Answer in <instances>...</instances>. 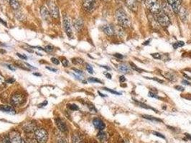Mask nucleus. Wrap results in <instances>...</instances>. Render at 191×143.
Returning a JSON list of instances; mask_svg holds the SVG:
<instances>
[{
  "instance_id": "nucleus-22",
  "label": "nucleus",
  "mask_w": 191,
  "mask_h": 143,
  "mask_svg": "<svg viewBox=\"0 0 191 143\" xmlns=\"http://www.w3.org/2000/svg\"><path fill=\"white\" fill-rule=\"evenodd\" d=\"M72 143H83L81 136L78 134H73L72 136Z\"/></svg>"
},
{
  "instance_id": "nucleus-32",
  "label": "nucleus",
  "mask_w": 191,
  "mask_h": 143,
  "mask_svg": "<svg viewBox=\"0 0 191 143\" xmlns=\"http://www.w3.org/2000/svg\"><path fill=\"white\" fill-rule=\"evenodd\" d=\"M0 143H10L9 137H6V136L4 137L1 140V141H0Z\"/></svg>"
},
{
  "instance_id": "nucleus-57",
  "label": "nucleus",
  "mask_w": 191,
  "mask_h": 143,
  "mask_svg": "<svg viewBox=\"0 0 191 143\" xmlns=\"http://www.w3.org/2000/svg\"><path fill=\"white\" fill-rule=\"evenodd\" d=\"M183 75H184V77H185V78H187V79H191V77L188 76V75H185V74H183Z\"/></svg>"
},
{
  "instance_id": "nucleus-60",
  "label": "nucleus",
  "mask_w": 191,
  "mask_h": 143,
  "mask_svg": "<svg viewBox=\"0 0 191 143\" xmlns=\"http://www.w3.org/2000/svg\"><path fill=\"white\" fill-rule=\"evenodd\" d=\"M99 94H100V96H101V97H106V95H104V94H101V92H99Z\"/></svg>"
},
{
  "instance_id": "nucleus-30",
  "label": "nucleus",
  "mask_w": 191,
  "mask_h": 143,
  "mask_svg": "<svg viewBox=\"0 0 191 143\" xmlns=\"http://www.w3.org/2000/svg\"><path fill=\"white\" fill-rule=\"evenodd\" d=\"M103 89H104V90H106V91L112 93V94H117V95H121V93L118 92H117V91H114V90H113V89H109V88H106V87L103 88Z\"/></svg>"
},
{
  "instance_id": "nucleus-11",
  "label": "nucleus",
  "mask_w": 191,
  "mask_h": 143,
  "mask_svg": "<svg viewBox=\"0 0 191 143\" xmlns=\"http://www.w3.org/2000/svg\"><path fill=\"white\" fill-rule=\"evenodd\" d=\"M56 122L57 127H58L59 130L62 132V133H66L68 131V127L66 124L65 123V122L63 120H62L60 118H58V119L55 120Z\"/></svg>"
},
{
  "instance_id": "nucleus-3",
  "label": "nucleus",
  "mask_w": 191,
  "mask_h": 143,
  "mask_svg": "<svg viewBox=\"0 0 191 143\" xmlns=\"http://www.w3.org/2000/svg\"><path fill=\"white\" fill-rule=\"evenodd\" d=\"M35 138L39 143H46L48 140V132L44 129H37L35 130Z\"/></svg>"
},
{
  "instance_id": "nucleus-8",
  "label": "nucleus",
  "mask_w": 191,
  "mask_h": 143,
  "mask_svg": "<svg viewBox=\"0 0 191 143\" xmlns=\"http://www.w3.org/2000/svg\"><path fill=\"white\" fill-rule=\"evenodd\" d=\"M10 102L13 105L19 106L24 102V97L21 94H15L11 97Z\"/></svg>"
},
{
  "instance_id": "nucleus-52",
  "label": "nucleus",
  "mask_w": 191,
  "mask_h": 143,
  "mask_svg": "<svg viewBox=\"0 0 191 143\" xmlns=\"http://www.w3.org/2000/svg\"><path fill=\"white\" fill-rule=\"evenodd\" d=\"M47 69H48V70H49L50 71H52V72H56L57 71H58V70H56V69H53V68H50V67H46Z\"/></svg>"
},
{
  "instance_id": "nucleus-13",
  "label": "nucleus",
  "mask_w": 191,
  "mask_h": 143,
  "mask_svg": "<svg viewBox=\"0 0 191 143\" xmlns=\"http://www.w3.org/2000/svg\"><path fill=\"white\" fill-rule=\"evenodd\" d=\"M93 124H94V127H95L96 128L99 130H101V131L105 128V124L103 123V122L101 120V119H98V118L94 119Z\"/></svg>"
},
{
  "instance_id": "nucleus-1",
  "label": "nucleus",
  "mask_w": 191,
  "mask_h": 143,
  "mask_svg": "<svg viewBox=\"0 0 191 143\" xmlns=\"http://www.w3.org/2000/svg\"><path fill=\"white\" fill-rule=\"evenodd\" d=\"M116 18L120 26L122 27H129L131 24V22H130L129 18L127 16V13L123 10L122 9H119L116 12Z\"/></svg>"
},
{
  "instance_id": "nucleus-44",
  "label": "nucleus",
  "mask_w": 191,
  "mask_h": 143,
  "mask_svg": "<svg viewBox=\"0 0 191 143\" xmlns=\"http://www.w3.org/2000/svg\"><path fill=\"white\" fill-rule=\"evenodd\" d=\"M72 70H73V71H75L77 74H78V75H83V72L81 71V70H77V69L76 68H72Z\"/></svg>"
},
{
  "instance_id": "nucleus-48",
  "label": "nucleus",
  "mask_w": 191,
  "mask_h": 143,
  "mask_svg": "<svg viewBox=\"0 0 191 143\" xmlns=\"http://www.w3.org/2000/svg\"><path fill=\"white\" fill-rule=\"evenodd\" d=\"M119 81L120 82H124L126 81V78L124 76H120L119 77Z\"/></svg>"
},
{
  "instance_id": "nucleus-21",
  "label": "nucleus",
  "mask_w": 191,
  "mask_h": 143,
  "mask_svg": "<svg viewBox=\"0 0 191 143\" xmlns=\"http://www.w3.org/2000/svg\"><path fill=\"white\" fill-rule=\"evenodd\" d=\"M9 1V3L10 5V6L12 7V8L15 10H17L20 8V5L18 0H8Z\"/></svg>"
},
{
  "instance_id": "nucleus-55",
  "label": "nucleus",
  "mask_w": 191,
  "mask_h": 143,
  "mask_svg": "<svg viewBox=\"0 0 191 143\" xmlns=\"http://www.w3.org/2000/svg\"><path fill=\"white\" fill-rule=\"evenodd\" d=\"M0 22H2V24H5V26H7V22H4L3 20H2V19H1V18H0Z\"/></svg>"
},
{
  "instance_id": "nucleus-36",
  "label": "nucleus",
  "mask_w": 191,
  "mask_h": 143,
  "mask_svg": "<svg viewBox=\"0 0 191 143\" xmlns=\"http://www.w3.org/2000/svg\"><path fill=\"white\" fill-rule=\"evenodd\" d=\"M151 55L152 56V57H154L155 59H157V60H160L161 59V55L159 53H153Z\"/></svg>"
},
{
  "instance_id": "nucleus-33",
  "label": "nucleus",
  "mask_w": 191,
  "mask_h": 143,
  "mask_svg": "<svg viewBox=\"0 0 191 143\" xmlns=\"http://www.w3.org/2000/svg\"><path fill=\"white\" fill-rule=\"evenodd\" d=\"M148 96L149 97H153V98H156V99H159V100H160V97H159L157 94H156L155 93H153V92H149V94H148Z\"/></svg>"
},
{
  "instance_id": "nucleus-6",
  "label": "nucleus",
  "mask_w": 191,
  "mask_h": 143,
  "mask_svg": "<svg viewBox=\"0 0 191 143\" xmlns=\"http://www.w3.org/2000/svg\"><path fill=\"white\" fill-rule=\"evenodd\" d=\"M167 2L170 5V8L175 13L178 14L181 8L182 0H167Z\"/></svg>"
},
{
  "instance_id": "nucleus-53",
  "label": "nucleus",
  "mask_w": 191,
  "mask_h": 143,
  "mask_svg": "<svg viewBox=\"0 0 191 143\" xmlns=\"http://www.w3.org/2000/svg\"><path fill=\"white\" fill-rule=\"evenodd\" d=\"M104 75H106V77L108 78V79H111V75L109 73H106H106H104Z\"/></svg>"
},
{
  "instance_id": "nucleus-27",
  "label": "nucleus",
  "mask_w": 191,
  "mask_h": 143,
  "mask_svg": "<svg viewBox=\"0 0 191 143\" xmlns=\"http://www.w3.org/2000/svg\"><path fill=\"white\" fill-rule=\"evenodd\" d=\"M185 45V43L182 41H179V42H177L173 44V47L174 49H178V47H182Z\"/></svg>"
},
{
  "instance_id": "nucleus-38",
  "label": "nucleus",
  "mask_w": 191,
  "mask_h": 143,
  "mask_svg": "<svg viewBox=\"0 0 191 143\" xmlns=\"http://www.w3.org/2000/svg\"><path fill=\"white\" fill-rule=\"evenodd\" d=\"M146 77L147 79H153V80H155V81H157V82H158L159 83H163V82H164V81H163L162 79H158V78H156V77H154V78H149V77Z\"/></svg>"
},
{
  "instance_id": "nucleus-45",
  "label": "nucleus",
  "mask_w": 191,
  "mask_h": 143,
  "mask_svg": "<svg viewBox=\"0 0 191 143\" xmlns=\"http://www.w3.org/2000/svg\"><path fill=\"white\" fill-rule=\"evenodd\" d=\"M113 56L115 57H117V58H119V59H122L123 57V55L122 54H119V53H116L115 54H113Z\"/></svg>"
},
{
  "instance_id": "nucleus-37",
  "label": "nucleus",
  "mask_w": 191,
  "mask_h": 143,
  "mask_svg": "<svg viewBox=\"0 0 191 143\" xmlns=\"http://www.w3.org/2000/svg\"><path fill=\"white\" fill-rule=\"evenodd\" d=\"M73 63H78V64H81V63L84 62V60H83L82 59H79V58L73 59Z\"/></svg>"
},
{
  "instance_id": "nucleus-61",
  "label": "nucleus",
  "mask_w": 191,
  "mask_h": 143,
  "mask_svg": "<svg viewBox=\"0 0 191 143\" xmlns=\"http://www.w3.org/2000/svg\"><path fill=\"white\" fill-rule=\"evenodd\" d=\"M103 1H108V0H103Z\"/></svg>"
},
{
  "instance_id": "nucleus-34",
  "label": "nucleus",
  "mask_w": 191,
  "mask_h": 143,
  "mask_svg": "<svg viewBox=\"0 0 191 143\" xmlns=\"http://www.w3.org/2000/svg\"><path fill=\"white\" fill-rule=\"evenodd\" d=\"M86 70L90 74H94V70H93L92 67H91L90 64H86Z\"/></svg>"
},
{
  "instance_id": "nucleus-56",
  "label": "nucleus",
  "mask_w": 191,
  "mask_h": 143,
  "mask_svg": "<svg viewBox=\"0 0 191 143\" xmlns=\"http://www.w3.org/2000/svg\"><path fill=\"white\" fill-rule=\"evenodd\" d=\"M101 67H103V68H105V69H106V70H111V68L109 67H107V66H103V65H101Z\"/></svg>"
},
{
  "instance_id": "nucleus-14",
  "label": "nucleus",
  "mask_w": 191,
  "mask_h": 143,
  "mask_svg": "<svg viewBox=\"0 0 191 143\" xmlns=\"http://www.w3.org/2000/svg\"><path fill=\"white\" fill-rule=\"evenodd\" d=\"M0 110L4 112L9 114V115H15V110L12 106L9 105H1L0 106Z\"/></svg>"
},
{
  "instance_id": "nucleus-54",
  "label": "nucleus",
  "mask_w": 191,
  "mask_h": 143,
  "mask_svg": "<svg viewBox=\"0 0 191 143\" xmlns=\"http://www.w3.org/2000/svg\"><path fill=\"white\" fill-rule=\"evenodd\" d=\"M149 42H150V39H148L147 41H146V42H144V43H143V45H149Z\"/></svg>"
},
{
  "instance_id": "nucleus-2",
  "label": "nucleus",
  "mask_w": 191,
  "mask_h": 143,
  "mask_svg": "<svg viewBox=\"0 0 191 143\" xmlns=\"http://www.w3.org/2000/svg\"><path fill=\"white\" fill-rule=\"evenodd\" d=\"M145 5L151 12L156 14L161 11V5L157 0H145Z\"/></svg>"
},
{
  "instance_id": "nucleus-16",
  "label": "nucleus",
  "mask_w": 191,
  "mask_h": 143,
  "mask_svg": "<svg viewBox=\"0 0 191 143\" xmlns=\"http://www.w3.org/2000/svg\"><path fill=\"white\" fill-rule=\"evenodd\" d=\"M25 131L27 132V133H32L37 130L36 125L32 122H29V123H26L25 125L23 126Z\"/></svg>"
},
{
  "instance_id": "nucleus-42",
  "label": "nucleus",
  "mask_w": 191,
  "mask_h": 143,
  "mask_svg": "<svg viewBox=\"0 0 191 143\" xmlns=\"http://www.w3.org/2000/svg\"><path fill=\"white\" fill-rule=\"evenodd\" d=\"M17 55L20 57V58L23 59V60H27V56H25V54H20V53H17Z\"/></svg>"
},
{
  "instance_id": "nucleus-31",
  "label": "nucleus",
  "mask_w": 191,
  "mask_h": 143,
  "mask_svg": "<svg viewBox=\"0 0 191 143\" xmlns=\"http://www.w3.org/2000/svg\"><path fill=\"white\" fill-rule=\"evenodd\" d=\"M68 107H69V109H70L71 110H78V107L77 105H76V104H69V105H68Z\"/></svg>"
},
{
  "instance_id": "nucleus-51",
  "label": "nucleus",
  "mask_w": 191,
  "mask_h": 143,
  "mask_svg": "<svg viewBox=\"0 0 191 143\" xmlns=\"http://www.w3.org/2000/svg\"><path fill=\"white\" fill-rule=\"evenodd\" d=\"M7 67L9 69V70H12V71H15V70H16V69H15V67L12 65H7Z\"/></svg>"
},
{
  "instance_id": "nucleus-4",
  "label": "nucleus",
  "mask_w": 191,
  "mask_h": 143,
  "mask_svg": "<svg viewBox=\"0 0 191 143\" xmlns=\"http://www.w3.org/2000/svg\"><path fill=\"white\" fill-rule=\"evenodd\" d=\"M157 20L162 27H168L170 24V20L168 15L164 12H160L157 14Z\"/></svg>"
},
{
  "instance_id": "nucleus-43",
  "label": "nucleus",
  "mask_w": 191,
  "mask_h": 143,
  "mask_svg": "<svg viewBox=\"0 0 191 143\" xmlns=\"http://www.w3.org/2000/svg\"><path fill=\"white\" fill-rule=\"evenodd\" d=\"M175 88L177 89V90L180 91V92H183L184 90H185L184 87H181V86H175Z\"/></svg>"
},
{
  "instance_id": "nucleus-12",
  "label": "nucleus",
  "mask_w": 191,
  "mask_h": 143,
  "mask_svg": "<svg viewBox=\"0 0 191 143\" xmlns=\"http://www.w3.org/2000/svg\"><path fill=\"white\" fill-rule=\"evenodd\" d=\"M41 16L44 20H49L50 18V13L45 6H42L40 9Z\"/></svg>"
},
{
  "instance_id": "nucleus-9",
  "label": "nucleus",
  "mask_w": 191,
  "mask_h": 143,
  "mask_svg": "<svg viewBox=\"0 0 191 143\" xmlns=\"http://www.w3.org/2000/svg\"><path fill=\"white\" fill-rule=\"evenodd\" d=\"M48 5H49L50 13L51 16L54 19H58L59 17V9L58 6L52 2H50Z\"/></svg>"
},
{
  "instance_id": "nucleus-17",
  "label": "nucleus",
  "mask_w": 191,
  "mask_h": 143,
  "mask_svg": "<svg viewBox=\"0 0 191 143\" xmlns=\"http://www.w3.org/2000/svg\"><path fill=\"white\" fill-rule=\"evenodd\" d=\"M118 70L120 72L123 74H128L131 71L129 66L127 65V64H124V63H122L118 66Z\"/></svg>"
},
{
  "instance_id": "nucleus-19",
  "label": "nucleus",
  "mask_w": 191,
  "mask_h": 143,
  "mask_svg": "<svg viewBox=\"0 0 191 143\" xmlns=\"http://www.w3.org/2000/svg\"><path fill=\"white\" fill-rule=\"evenodd\" d=\"M163 76L167 79L168 80L171 81V82H175L177 80V77L175 76V74L172 73V72H164L162 74Z\"/></svg>"
},
{
  "instance_id": "nucleus-20",
  "label": "nucleus",
  "mask_w": 191,
  "mask_h": 143,
  "mask_svg": "<svg viewBox=\"0 0 191 143\" xmlns=\"http://www.w3.org/2000/svg\"><path fill=\"white\" fill-rule=\"evenodd\" d=\"M73 26L77 31H79L82 29L83 26H84V22L81 19H76L73 21Z\"/></svg>"
},
{
  "instance_id": "nucleus-47",
  "label": "nucleus",
  "mask_w": 191,
  "mask_h": 143,
  "mask_svg": "<svg viewBox=\"0 0 191 143\" xmlns=\"http://www.w3.org/2000/svg\"><path fill=\"white\" fill-rule=\"evenodd\" d=\"M52 49H53V47H51V46H50V45L45 47V51H52Z\"/></svg>"
},
{
  "instance_id": "nucleus-50",
  "label": "nucleus",
  "mask_w": 191,
  "mask_h": 143,
  "mask_svg": "<svg viewBox=\"0 0 191 143\" xmlns=\"http://www.w3.org/2000/svg\"><path fill=\"white\" fill-rule=\"evenodd\" d=\"M47 104H48V102H47V101H44L42 103V104H39V107H44V106L46 105Z\"/></svg>"
},
{
  "instance_id": "nucleus-40",
  "label": "nucleus",
  "mask_w": 191,
  "mask_h": 143,
  "mask_svg": "<svg viewBox=\"0 0 191 143\" xmlns=\"http://www.w3.org/2000/svg\"><path fill=\"white\" fill-rule=\"evenodd\" d=\"M5 78H4V77L0 74V86H1V85H3L4 84H5Z\"/></svg>"
},
{
  "instance_id": "nucleus-58",
  "label": "nucleus",
  "mask_w": 191,
  "mask_h": 143,
  "mask_svg": "<svg viewBox=\"0 0 191 143\" xmlns=\"http://www.w3.org/2000/svg\"><path fill=\"white\" fill-rule=\"evenodd\" d=\"M186 134V136L188 137V138L189 139V140H191V135H190V134Z\"/></svg>"
},
{
  "instance_id": "nucleus-41",
  "label": "nucleus",
  "mask_w": 191,
  "mask_h": 143,
  "mask_svg": "<svg viewBox=\"0 0 191 143\" xmlns=\"http://www.w3.org/2000/svg\"><path fill=\"white\" fill-rule=\"evenodd\" d=\"M51 61H52V62L55 64H59V63H60L59 62V60H58V59L55 58V57L51 58Z\"/></svg>"
},
{
  "instance_id": "nucleus-28",
  "label": "nucleus",
  "mask_w": 191,
  "mask_h": 143,
  "mask_svg": "<svg viewBox=\"0 0 191 143\" xmlns=\"http://www.w3.org/2000/svg\"><path fill=\"white\" fill-rule=\"evenodd\" d=\"M88 81L90 82H94V83H100V84H102V82L100 80V79H96V78H94V77H90L88 79Z\"/></svg>"
},
{
  "instance_id": "nucleus-49",
  "label": "nucleus",
  "mask_w": 191,
  "mask_h": 143,
  "mask_svg": "<svg viewBox=\"0 0 191 143\" xmlns=\"http://www.w3.org/2000/svg\"><path fill=\"white\" fill-rule=\"evenodd\" d=\"M182 83L183 84V85H189V86H191V83H190L189 82H188V81H186V80H182Z\"/></svg>"
},
{
  "instance_id": "nucleus-29",
  "label": "nucleus",
  "mask_w": 191,
  "mask_h": 143,
  "mask_svg": "<svg viewBox=\"0 0 191 143\" xmlns=\"http://www.w3.org/2000/svg\"><path fill=\"white\" fill-rule=\"evenodd\" d=\"M117 34H118V35L120 37H124V30H123L122 27H121V26H120L119 27H118V30H117Z\"/></svg>"
},
{
  "instance_id": "nucleus-18",
  "label": "nucleus",
  "mask_w": 191,
  "mask_h": 143,
  "mask_svg": "<svg viewBox=\"0 0 191 143\" xmlns=\"http://www.w3.org/2000/svg\"><path fill=\"white\" fill-rule=\"evenodd\" d=\"M102 30H103V32L109 36L113 35V33H114V30H113V27L111 25H109V24H106V25L103 26L102 27Z\"/></svg>"
},
{
  "instance_id": "nucleus-24",
  "label": "nucleus",
  "mask_w": 191,
  "mask_h": 143,
  "mask_svg": "<svg viewBox=\"0 0 191 143\" xmlns=\"http://www.w3.org/2000/svg\"><path fill=\"white\" fill-rule=\"evenodd\" d=\"M97 137L98 139L101 142L106 141V139H107V137H106V134L105 133H103V132H102V130L101 132H99V134H98L97 135Z\"/></svg>"
},
{
  "instance_id": "nucleus-39",
  "label": "nucleus",
  "mask_w": 191,
  "mask_h": 143,
  "mask_svg": "<svg viewBox=\"0 0 191 143\" xmlns=\"http://www.w3.org/2000/svg\"><path fill=\"white\" fill-rule=\"evenodd\" d=\"M61 62H62V64H63V65L65 67H68V61L66 59H65V58L63 59V60H62V61H61Z\"/></svg>"
},
{
  "instance_id": "nucleus-7",
  "label": "nucleus",
  "mask_w": 191,
  "mask_h": 143,
  "mask_svg": "<svg viewBox=\"0 0 191 143\" xmlns=\"http://www.w3.org/2000/svg\"><path fill=\"white\" fill-rule=\"evenodd\" d=\"M9 141L10 143H22L23 140L21 138V136L19 134V133L15 130L11 132L9 135Z\"/></svg>"
},
{
  "instance_id": "nucleus-26",
  "label": "nucleus",
  "mask_w": 191,
  "mask_h": 143,
  "mask_svg": "<svg viewBox=\"0 0 191 143\" xmlns=\"http://www.w3.org/2000/svg\"><path fill=\"white\" fill-rule=\"evenodd\" d=\"M142 117H143V118H145V119H149V120H152V121H157V122H162V120H161V119H157V118L155 117L150 116V115H142Z\"/></svg>"
},
{
  "instance_id": "nucleus-35",
  "label": "nucleus",
  "mask_w": 191,
  "mask_h": 143,
  "mask_svg": "<svg viewBox=\"0 0 191 143\" xmlns=\"http://www.w3.org/2000/svg\"><path fill=\"white\" fill-rule=\"evenodd\" d=\"M152 134H155V136H157V137H160V138H163V139L165 138V137H164V136L163 135V134H162L161 133H158V132H155V131H153V132H152Z\"/></svg>"
},
{
  "instance_id": "nucleus-59",
  "label": "nucleus",
  "mask_w": 191,
  "mask_h": 143,
  "mask_svg": "<svg viewBox=\"0 0 191 143\" xmlns=\"http://www.w3.org/2000/svg\"><path fill=\"white\" fill-rule=\"evenodd\" d=\"M33 75H36V76H41L40 74H38V73H33Z\"/></svg>"
},
{
  "instance_id": "nucleus-10",
  "label": "nucleus",
  "mask_w": 191,
  "mask_h": 143,
  "mask_svg": "<svg viewBox=\"0 0 191 143\" xmlns=\"http://www.w3.org/2000/svg\"><path fill=\"white\" fill-rule=\"evenodd\" d=\"M96 0H84L83 2V7L84 9L88 12H91L94 9Z\"/></svg>"
},
{
  "instance_id": "nucleus-15",
  "label": "nucleus",
  "mask_w": 191,
  "mask_h": 143,
  "mask_svg": "<svg viewBox=\"0 0 191 143\" xmlns=\"http://www.w3.org/2000/svg\"><path fill=\"white\" fill-rule=\"evenodd\" d=\"M125 2L127 7H129L130 9H131L134 12H137V11L138 7L137 0H125Z\"/></svg>"
},
{
  "instance_id": "nucleus-46",
  "label": "nucleus",
  "mask_w": 191,
  "mask_h": 143,
  "mask_svg": "<svg viewBox=\"0 0 191 143\" xmlns=\"http://www.w3.org/2000/svg\"><path fill=\"white\" fill-rule=\"evenodd\" d=\"M7 83H13V82H15V79H13V78H9V79H7Z\"/></svg>"
},
{
  "instance_id": "nucleus-23",
  "label": "nucleus",
  "mask_w": 191,
  "mask_h": 143,
  "mask_svg": "<svg viewBox=\"0 0 191 143\" xmlns=\"http://www.w3.org/2000/svg\"><path fill=\"white\" fill-rule=\"evenodd\" d=\"M178 14H179V16H180V18L182 19V20H183V21H185V20H186V19H187V12H186V10H185V9H184L183 7L180 8V9Z\"/></svg>"
},
{
  "instance_id": "nucleus-5",
  "label": "nucleus",
  "mask_w": 191,
  "mask_h": 143,
  "mask_svg": "<svg viewBox=\"0 0 191 143\" xmlns=\"http://www.w3.org/2000/svg\"><path fill=\"white\" fill-rule=\"evenodd\" d=\"M63 27H64L65 31L67 34L68 37L70 38H73V31H72V27L70 20H69L68 16L66 14L63 16Z\"/></svg>"
},
{
  "instance_id": "nucleus-25",
  "label": "nucleus",
  "mask_w": 191,
  "mask_h": 143,
  "mask_svg": "<svg viewBox=\"0 0 191 143\" xmlns=\"http://www.w3.org/2000/svg\"><path fill=\"white\" fill-rule=\"evenodd\" d=\"M130 65H131V67L133 69V70H135V71L138 72H147L145 70H142V69L139 68L137 66H136V64H135L133 62H130Z\"/></svg>"
}]
</instances>
